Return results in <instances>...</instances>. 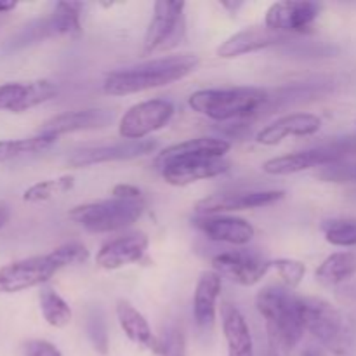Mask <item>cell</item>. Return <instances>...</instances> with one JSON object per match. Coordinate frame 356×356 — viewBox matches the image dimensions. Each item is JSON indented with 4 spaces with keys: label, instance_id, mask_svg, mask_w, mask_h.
Wrapping results in <instances>:
<instances>
[{
    "label": "cell",
    "instance_id": "d6a6232c",
    "mask_svg": "<svg viewBox=\"0 0 356 356\" xmlns=\"http://www.w3.org/2000/svg\"><path fill=\"white\" fill-rule=\"evenodd\" d=\"M160 356H188L186 337L179 327H170L160 339Z\"/></svg>",
    "mask_w": 356,
    "mask_h": 356
},
{
    "label": "cell",
    "instance_id": "ba28073f",
    "mask_svg": "<svg viewBox=\"0 0 356 356\" xmlns=\"http://www.w3.org/2000/svg\"><path fill=\"white\" fill-rule=\"evenodd\" d=\"M174 104L167 99H148L129 108L120 118L118 134L125 141H143L146 136L165 127L174 117Z\"/></svg>",
    "mask_w": 356,
    "mask_h": 356
},
{
    "label": "cell",
    "instance_id": "7a4b0ae2",
    "mask_svg": "<svg viewBox=\"0 0 356 356\" xmlns=\"http://www.w3.org/2000/svg\"><path fill=\"white\" fill-rule=\"evenodd\" d=\"M302 322L327 353L356 356V320L339 306L322 298H301Z\"/></svg>",
    "mask_w": 356,
    "mask_h": 356
},
{
    "label": "cell",
    "instance_id": "f35d334b",
    "mask_svg": "<svg viewBox=\"0 0 356 356\" xmlns=\"http://www.w3.org/2000/svg\"><path fill=\"white\" fill-rule=\"evenodd\" d=\"M273 356H278V355H277V353H275V355H273Z\"/></svg>",
    "mask_w": 356,
    "mask_h": 356
},
{
    "label": "cell",
    "instance_id": "f546056e",
    "mask_svg": "<svg viewBox=\"0 0 356 356\" xmlns=\"http://www.w3.org/2000/svg\"><path fill=\"white\" fill-rule=\"evenodd\" d=\"M323 236L334 247H356V219L337 218L322 225Z\"/></svg>",
    "mask_w": 356,
    "mask_h": 356
},
{
    "label": "cell",
    "instance_id": "52a82bcc",
    "mask_svg": "<svg viewBox=\"0 0 356 356\" xmlns=\"http://www.w3.org/2000/svg\"><path fill=\"white\" fill-rule=\"evenodd\" d=\"M63 264L54 250L45 256L26 257L0 268V294H16L47 284Z\"/></svg>",
    "mask_w": 356,
    "mask_h": 356
},
{
    "label": "cell",
    "instance_id": "5b68a950",
    "mask_svg": "<svg viewBox=\"0 0 356 356\" xmlns=\"http://www.w3.org/2000/svg\"><path fill=\"white\" fill-rule=\"evenodd\" d=\"M143 212L145 202H129L111 197L76 205L68 212V218L90 233H111L138 222Z\"/></svg>",
    "mask_w": 356,
    "mask_h": 356
},
{
    "label": "cell",
    "instance_id": "cb8c5ba5",
    "mask_svg": "<svg viewBox=\"0 0 356 356\" xmlns=\"http://www.w3.org/2000/svg\"><path fill=\"white\" fill-rule=\"evenodd\" d=\"M221 323L228 356H254V341L249 323L235 305L222 302Z\"/></svg>",
    "mask_w": 356,
    "mask_h": 356
},
{
    "label": "cell",
    "instance_id": "277c9868",
    "mask_svg": "<svg viewBox=\"0 0 356 356\" xmlns=\"http://www.w3.org/2000/svg\"><path fill=\"white\" fill-rule=\"evenodd\" d=\"M268 101L270 94L261 87H228L195 90L188 97V106L211 120L228 122L257 113Z\"/></svg>",
    "mask_w": 356,
    "mask_h": 356
},
{
    "label": "cell",
    "instance_id": "ffe728a7",
    "mask_svg": "<svg viewBox=\"0 0 356 356\" xmlns=\"http://www.w3.org/2000/svg\"><path fill=\"white\" fill-rule=\"evenodd\" d=\"M343 160L332 152L325 149L323 146L306 149V152L289 153V155L275 156V159L266 160L261 165L263 172L268 176H291V174L302 172V170L313 169V167H329L341 163Z\"/></svg>",
    "mask_w": 356,
    "mask_h": 356
},
{
    "label": "cell",
    "instance_id": "8992f818",
    "mask_svg": "<svg viewBox=\"0 0 356 356\" xmlns=\"http://www.w3.org/2000/svg\"><path fill=\"white\" fill-rule=\"evenodd\" d=\"M184 9V2L159 0L153 3V16L143 40V56L169 51L181 44L186 33Z\"/></svg>",
    "mask_w": 356,
    "mask_h": 356
},
{
    "label": "cell",
    "instance_id": "2e32d148",
    "mask_svg": "<svg viewBox=\"0 0 356 356\" xmlns=\"http://www.w3.org/2000/svg\"><path fill=\"white\" fill-rule=\"evenodd\" d=\"M149 247V238L146 233L134 232L124 236L110 240L96 254V264L106 271L120 270L129 264L139 263L145 257Z\"/></svg>",
    "mask_w": 356,
    "mask_h": 356
},
{
    "label": "cell",
    "instance_id": "6da1fadb",
    "mask_svg": "<svg viewBox=\"0 0 356 356\" xmlns=\"http://www.w3.org/2000/svg\"><path fill=\"white\" fill-rule=\"evenodd\" d=\"M198 65L200 58L191 52L162 56L108 73L103 82V90L108 96H129L159 89L183 80L184 76L193 73Z\"/></svg>",
    "mask_w": 356,
    "mask_h": 356
},
{
    "label": "cell",
    "instance_id": "d4e9b609",
    "mask_svg": "<svg viewBox=\"0 0 356 356\" xmlns=\"http://www.w3.org/2000/svg\"><path fill=\"white\" fill-rule=\"evenodd\" d=\"M83 3L80 2H58L47 19H44L47 35H65V37H79L82 33Z\"/></svg>",
    "mask_w": 356,
    "mask_h": 356
},
{
    "label": "cell",
    "instance_id": "e575fe53",
    "mask_svg": "<svg viewBox=\"0 0 356 356\" xmlns=\"http://www.w3.org/2000/svg\"><path fill=\"white\" fill-rule=\"evenodd\" d=\"M111 197L129 202H145L143 191L139 190V188L132 186V184H117V186H113V190H111Z\"/></svg>",
    "mask_w": 356,
    "mask_h": 356
},
{
    "label": "cell",
    "instance_id": "5bb4252c",
    "mask_svg": "<svg viewBox=\"0 0 356 356\" xmlns=\"http://www.w3.org/2000/svg\"><path fill=\"white\" fill-rule=\"evenodd\" d=\"M115 120V111L108 108H86V110H73L59 113L42 124L37 134L51 136L58 139L59 136L72 134V132L96 131L104 129Z\"/></svg>",
    "mask_w": 356,
    "mask_h": 356
},
{
    "label": "cell",
    "instance_id": "74e56055",
    "mask_svg": "<svg viewBox=\"0 0 356 356\" xmlns=\"http://www.w3.org/2000/svg\"><path fill=\"white\" fill-rule=\"evenodd\" d=\"M302 356H325V353L320 346H308L302 351Z\"/></svg>",
    "mask_w": 356,
    "mask_h": 356
},
{
    "label": "cell",
    "instance_id": "1f68e13d",
    "mask_svg": "<svg viewBox=\"0 0 356 356\" xmlns=\"http://www.w3.org/2000/svg\"><path fill=\"white\" fill-rule=\"evenodd\" d=\"M271 268L277 270L278 277L284 282V287H287L289 291L298 289L301 282L305 280L306 264L302 261L291 259V257H278V259L271 261Z\"/></svg>",
    "mask_w": 356,
    "mask_h": 356
},
{
    "label": "cell",
    "instance_id": "9a60e30c",
    "mask_svg": "<svg viewBox=\"0 0 356 356\" xmlns=\"http://www.w3.org/2000/svg\"><path fill=\"white\" fill-rule=\"evenodd\" d=\"M195 228L211 242L229 243V245H247L256 235L252 222L243 218H235L228 214L197 216L191 219Z\"/></svg>",
    "mask_w": 356,
    "mask_h": 356
},
{
    "label": "cell",
    "instance_id": "ac0fdd59",
    "mask_svg": "<svg viewBox=\"0 0 356 356\" xmlns=\"http://www.w3.org/2000/svg\"><path fill=\"white\" fill-rule=\"evenodd\" d=\"M229 162L225 159H184L160 170L170 186H188L204 179H212L228 172Z\"/></svg>",
    "mask_w": 356,
    "mask_h": 356
},
{
    "label": "cell",
    "instance_id": "4316f807",
    "mask_svg": "<svg viewBox=\"0 0 356 356\" xmlns=\"http://www.w3.org/2000/svg\"><path fill=\"white\" fill-rule=\"evenodd\" d=\"M38 305H40V313L44 320L54 329H65L72 323V308L54 289H42L40 294H38Z\"/></svg>",
    "mask_w": 356,
    "mask_h": 356
},
{
    "label": "cell",
    "instance_id": "7c38bea8",
    "mask_svg": "<svg viewBox=\"0 0 356 356\" xmlns=\"http://www.w3.org/2000/svg\"><path fill=\"white\" fill-rule=\"evenodd\" d=\"M156 149V143L149 139L143 141H120L113 145H101L90 146V148H82L73 153L68 159V165L75 169L82 167L97 165V163L108 162H125V160H134L139 156L149 155Z\"/></svg>",
    "mask_w": 356,
    "mask_h": 356
},
{
    "label": "cell",
    "instance_id": "8fae6325",
    "mask_svg": "<svg viewBox=\"0 0 356 356\" xmlns=\"http://www.w3.org/2000/svg\"><path fill=\"white\" fill-rule=\"evenodd\" d=\"M320 3L305 0H284L271 3L264 16V26L284 35L306 33L320 16Z\"/></svg>",
    "mask_w": 356,
    "mask_h": 356
},
{
    "label": "cell",
    "instance_id": "603a6c76",
    "mask_svg": "<svg viewBox=\"0 0 356 356\" xmlns=\"http://www.w3.org/2000/svg\"><path fill=\"white\" fill-rule=\"evenodd\" d=\"M115 315L129 341L153 353H160V339L155 337L148 320L132 302H129L127 299H118L115 306Z\"/></svg>",
    "mask_w": 356,
    "mask_h": 356
},
{
    "label": "cell",
    "instance_id": "83f0119b",
    "mask_svg": "<svg viewBox=\"0 0 356 356\" xmlns=\"http://www.w3.org/2000/svg\"><path fill=\"white\" fill-rule=\"evenodd\" d=\"M58 141L51 136L35 134L31 138L23 139H7V141H0V163L9 162V160L17 159L23 155H31V153H40L44 149L51 148L54 143Z\"/></svg>",
    "mask_w": 356,
    "mask_h": 356
},
{
    "label": "cell",
    "instance_id": "9c48e42d",
    "mask_svg": "<svg viewBox=\"0 0 356 356\" xmlns=\"http://www.w3.org/2000/svg\"><path fill=\"white\" fill-rule=\"evenodd\" d=\"M212 268L221 277H228L235 284L243 287H252L259 284L268 271L271 270V261L256 250H228L212 259Z\"/></svg>",
    "mask_w": 356,
    "mask_h": 356
},
{
    "label": "cell",
    "instance_id": "4dcf8cb0",
    "mask_svg": "<svg viewBox=\"0 0 356 356\" xmlns=\"http://www.w3.org/2000/svg\"><path fill=\"white\" fill-rule=\"evenodd\" d=\"M87 337L94 350L101 356H106L110 351V336H108V327L104 322V315L99 308H92L87 315L86 322Z\"/></svg>",
    "mask_w": 356,
    "mask_h": 356
},
{
    "label": "cell",
    "instance_id": "7402d4cb",
    "mask_svg": "<svg viewBox=\"0 0 356 356\" xmlns=\"http://www.w3.org/2000/svg\"><path fill=\"white\" fill-rule=\"evenodd\" d=\"M222 277L214 270L202 271L193 294V318L200 330H211L218 315Z\"/></svg>",
    "mask_w": 356,
    "mask_h": 356
},
{
    "label": "cell",
    "instance_id": "e0dca14e",
    "mask_svg": "<svg viewBox=\"0 0 356 356\" xmlns=\"http://www.w3.org/2000/svg\"><path fill=\"white\" fill-rule=\"evenodd\" d=\"M291 35L278 33L270 30L268 26H250L236 31L232 37L226 38L218 47L216 54L222 59L240 58V56L252 54V52L263 51V49L273 47V45L285 44L291 40Z\"/></svg>",
    "mask_w": 356,
    "mask_h": 356
},
{
    "label": "cell",
    "instance_id": "d6986e66",
    "mask_svg": "<svg viewBox=\"0 0 356 356\" xmlns=\"http://www.w3.org/2000/svg\"><path fill=\"white\" fill-rule=\"evenodd\" d=\"M232 148V143L221 138H195L186 139L177 145L167 146L155 159V167L162 170L163 167L184 159H225Z\"/></svg>",
    "mask_w": 356,
    "mask_h": 356
},
{
    "label": "cell",
    "instance_id": "484cf974",
    "mask_svg": "<svg viewBox=\"0 0 356 356\" xmlns=\"http://www.w3.org/2000/svg\"><path fill=\"white\" fill-rule=\"evenodd\" d=\"M356 273V254L355 252H334L316 268L315 278L325 287H336L344 284Z\"/></svg>",
    "mask_w": 356,
    "mask_h": 356
},
{
    "label": "cell",
    "instance_id": "30bf717a",
    "mask_svg": "<svg viewBox=\"0 0 356 356\" xmlns=\"http://www.w3.org/2000/svg\"><path fill=\"white\" fill-rule=\"evenodd\" d=\"M284 190H245V191H225L205 197L195 204V212L198 216L228 214V212L247 211L273 205L284 200Z\"/></svg>",
    "mask_w": 356,
    "mask_h": 356
},
{
    "label": "cell",
    "instance_id": "836d02e7",
    "mask_svg": "<svg viewBox=\"0 0 356 356\" xmlns=\"http://www.w3.org/2000/svg\"><path fill=\"white\" fill-rule=\"evenodd\" d=\"M23 356H63L58 346L45 339H30L23 344Z\"/></svg>",
    "mask_w": 356,
    "mask_h": 356
},
{
    "label": "cell",
    "instance_id": "44dd1931",
    "mask_svg": "<svg viewBox=\"0 0 356 356\" xmlns=\"http://www.w3.org/2000/svg\"><path fill=\"white\" fill-rule=\"evenodd\" d=\"M320 127H322V120L316 115L289 113L261 129L256 134V141L264 146H275L289 136H298V138L315 136L320 131Z\"/></svg>",
    "mask_w": 356,
    "mask_h": 356
},
{
    "label": "cell",
    "instance_id": "8d00e7d4",
    "mask_svg": "<svg viewBox=\"0 0 356 356\" xmlns=\"http://www.w3.org/2000/svg\"><path fill=\"white\" fill-rule=\"evenodd\" d=\"M16 2H9V0H0V14H7L10 10L16 9Z\"/></svg>",
    "mask_w": 356,
    "mask_h": 356
},
{
    "label": "cell",
    "instance_id": "d590c367",
    "mask_svg": "<svg viewBox=\"0 0 356 356\" xmlns=\"http://www.w3.org/2000/svg\"><path fill=\"white\" fill-rule=\"evenodd\" d=\"M10 218V209L9 205L6 204V202H0V229L3 228V226L7 225V221H9Z\"/></svg>",
    "mask_w": 356,
    "mask_h": 356
},
{
    "label": "cell",
    "instance_id": "4fadbf2b",
    "mask_svg": "<svg viewBox=\"0 0 356 356\" xmlns=\"http://www.w3.org/2000/svg\"><path fill=\"white\" fill-rule=\"evenodd\" d=\"M58 96V86L51 80L9 82L0 86V110L9 113H24Z\"/></svg>",
    "mask_w": 356,
    "mask_h": 356
},
{
    "label": "cell",
    "instance_id": "3957f363",
    "mask_svg": "<svg viewBox=\"0 0 356 356\" xmlns=\"http://www.w3.org/2000/svg\"><path fill=\"white\" fill-rule=\"evenodd\" d=\"M256 308L266 322L271 343L282 350H294L305 336L301 298L284 285H268L256 296Z\"/></svg>",
    "mask_w": 356,
    "mask_h": 356
},
{
    "label": "cell",
    "instance_id": "f1b7e54d",
    "mask_svg": "<svg viewBox=\"0 0 356 356\" xmlns=\"http://www.w3.org/2000/svg\"><path fill=\"white\" fill-rule=\"evenodd\" d=\"M73 186H75V177L65 174V176L52 177V179H45L40 181V183L31 184L23 193V200L30 202V204L47 202L51 198L59 197V195L68 193Z\"/></svg>",
    "mask_w": 356,
    "mask_h": 356
}]
</instances>
